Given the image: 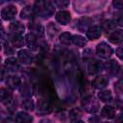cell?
<instances>
[{
	"label": "cell",
	"mask_w": 123,
	"mask_h": 123,
	"mask_svg": "<svg viewBox=\"0 0 123 123\" xmlns=\"http://www.w3.org/2000/svg\"><path fill=\"white\" fill-rule=\"evenodd\" d=\"M33 9L35 14L42 18H48L52 16L55 12V8L49 0H36Z\"/></svg>",
	"instance_id": "cell-1"
},
{
	"label": "cell",
	"mask_w": 123,
	"mask_h": 123,
	"mask_svg": "<svg viewBox=\"0 0 123 123\" xmlns=\"http://www.w3.org/2000/svg\"><path fill=\"white\" fill-rule=\"evenodd\" d=\"M82 105L85 110L89 113H95L99 110V103L93 96H87L84 98Z\"/></svg>",
	"instance_id": "cell-2"
},
{
	"label": "cell",
	"mask_w": 123,
	"mask_h": 123,
	"mask_svg": "<svg viewBox=\"0 0 123 123\" xmlns=\"http://www.w3.org/2000/svg\"><path fill=\"white\" fill-rule=\"evenodd\" d=\"M96 53L101 58L108 59V58H110L112 55L113 50H112V48L108 43L103 41V42H100L99 44H97V46H96Z\"/></svg>",
	"instance_id": "cell-3"
},
{
	"label": "cell",
	"mask_w": 123,
	"mask_h": 123,
	"mask_svg": "<svg viewBox=\"0 0 123 123\" xmlns=\"http://www.w3.org/2000/svg\"><path fill=\"white\" fill-rule=\"evenodd\" d=\"M52 111L51 100L43 97L37 101V112L40 114H47Z\"/></svg>",
	"instance_id": "cell-4"
},
{
	"label": "cell",
	"mask_w": 123,
	"mask_h": 123,
	"mask_svg": "<svg viewBox=\"0 0 123 123\" xmlns=\"http://www.w3.org/2000/svg\"><path fill=\"white\" fill-rule=\"evenodd\" d=\"M17 59H18V61L22 64H25V65H29L33 62V56H32V54L28 50H26V49H22V50L18 51V53H17Z\"/></svg>",
	"instance_id": "cell-5"
},
{
	"label": "cell",
	"mask_w": 123,
	"mask_h": 123,
	"mask_svg": "<svg viewBox=\"0 0 123 123\" xmlns=\"http://www.w3.org/2000/svg\"><path fill=\"white\" fill-rule=\"evenodd\" d=\"M17 10L14 6H7L1 11V16L4 20H12L16 15Z\"/></svg>",
	"instance_id": "cell-6"
},
{
	"label": "cell",
	"mask_w": 123,
	"mask_h": 123,
	"mask_svg": "<svg viewBox=\"0 0 123 123\" xmlns=\"http://www.w3.org/2000/svg\"><path fill=\"white\" fill-rule=\"evenodd\" d=\"M108 38H109V40L111 42L115 43V44H118V43L123 42V30L117 29V30L112 31L109 35V37Z\"/></svg>",
	"instance_id": "cell-7"
},
{
	"label": "cell",
	"mask_w": 123,
	"mask_h": 123,
	"mask_svg": "<svg viewBox=\"0 0 123 123\" xmlns=\"http://www.w3.org/2000/svg\"><path fill=\"white\" fill-rule=\"evenodd\" d=\"M71 19L69 12L66 11H60L56 13V20L61 23L62 25H67Z\"/></svg>",
	"instance_id": "cell-8"
},
{
	"label": "cell",
	"mask_w": 123,
	"mask_h": 123,
	"mask_svg": "<svg viewBox=\"0 0 123 123\" xmlns=\"http://www.w3.org/2000/svg\"><path fill=\"white\" fill-rule=\"evenodd\" d=\"M109 84V80L106 76L101 75V76H97L93 82H92V86L96 88V89H103L105 88Z\"/></svg>",
	"instance_id": "cell-9"
},
{
	"label": "cell",
	"mask_w": 123,
	"mask_h": 123,
	"mask_svg": "<svg viewBox=\"0 0 123 123\" xmlns=\"http://www.w3.org/2000/svg\"><path fill=\"white\" fill-rule=\"evenodd\" d=\"M86 33V37L88 39L95 40V39L100 37V36H101V29L98 26H90Z\"/></svg>",
	"instance_id": "cell-10"
},
{
	"label": "cell",
	"mask_w": 123,
	"mask_h": 123,
	"mask_svg": "<svg viewBox=\"0 0 123 123\" xmlns=\"http://www.w3.org/2000/svg\"><path fill=\"white\" fill-rule=\"evenodd\" d=\"M103 69V64L96 60L90 61L87 64V71L89 74H97Z\"/></svg>",
	"instance_id": "cell-11"
},
{
	"label": "cell",
	"mask_w": 123,
	"mask_h": 123,
	"mask_svg": "<svg viewBox=\"0 0 123 123\" xmlns=\"http://www.w3.org/2000/svg\"><path fill=\"white\" fill-rule=\"evenodd\" d=\"M10 37V41L12 42V44L14 47H21L23 46V44L25 43V39L22 37L21 35H17V34H12L11 33L9 35Z\"/></svg>",
	"instance_id": "cell-12"
},
{
	"label": "cell",
	"mask_w": 123,
	"mask_h": 123,
	"mask_svg": "<svg viewBox=\"0 0 123 123\" xmlns=\"http://www.w3.org/2000/svg\"><path fill=\"white\" fill-rule=\"evenodd\" d=\"M105 67H106V69H107V71L110 73V74H111V75H115V74H117L118 72H119V64L114 61V60H111V61H109V62H106V64H105Z\"/></svg>",
	"instance_id": "cell-13"
},
{
	"label": "cell",
	"mask_w": 123,
	"mask_h": 123,
	"mask_svg": "<svg viewBox=\"0 0 123 123\" xmlns=\"http://www.w3.org/2000/svg\"><path fill=\"white\" fill-rule=\"evenodd\" d=\"M10 31L12 34H17V35H22L24 33L25 27L22 23L18 22V21H13L10 24Z\"/></svg>",
	"instance_id": "cell-14"
},
{
	"label": "cell",
	"mask_w": 123,
	"mask_h": 123,
	"mask_svg": "<svg viewBox=\"0 0 123 123\" xmlns=\"http://www.w3.org/2000/svg\"><path fill=\"white\" fill-rule=\"evenodd\" d=\"M0 99H1V102L4 105H8L9 103L12 102V92L7 88L2 87L1 90H0Z\"/></svg>",
	"instance_id": "cell-15"
},
{
	"label": "cell",
	"mask_w": 123,
	"mask_h": 123,
	"mask_svg": "<svg viewBox=\"0 0 123 123\" xmlns=\"http://www.w3.org/2000/svg\"><path fill=\"white\" fill-rule=\"evenodd\" d=\"M7 85L10 88L15 89V88H18L22 84H21V80L18 76H10L7 79Z\"/></svg>",
	"instance_id": "cell-16"
},
{
	"label": "cell",
	"mask_w": 123,
	"mask_h": 123,
	"mask_svg": "<svg viewBox=\"0 0 123 123\" xmlns=\"http://www.w3.org/2000/svg\"><path fill=\"white\" fill-rule=\"evenodd\" d=\"M101 115L104 118L111 119L115 116V110L111 106H105L101 111Z\"/></svg>",
	"instance_id": "cell-17"
},
{
	"label": "cell",
	"mask_w": 123,
	"mask_h": 123,
	"mask_svg": "<svg viewBox=\"0 0 123 123\" xmlns=\"http://www.w3.org/2000/svg\"><path fill=\"white\" fill-rule=\"evenodd\" d=\"M29 29L33 35H35L37 37H41L44 35V28L41 25L38 24H30Z\"/></svg>",
	"instance_id": "cell-18"
},
{
	"label": "cell",
	"mask_w": 123,
	"mask_h": 123,
	"mask_svg": "<svg viewBox=\"0 0 123 123\" xmlns=\"http://www.w3.org/2000/svg\"><path fill=\"white\" fill-rule=\"evenodd\" d=\"M14 120L16 122H21V123H26V122H31L33 121V117L31 115H29L27 112L25 111H18L15 114Z\"/></svg>",
	"instance_id": "cell-19"
},
{
	"label": "cell",
	"mask_w": 123,
	"mask_h": 123,
	"mask_svg": "<svg viewBox=\"0 0 123 123\" xmlns=\"http://www.w3.org/2000/svg\"><path fill=\"white\" fill-rule=\"evenodd\" d=\"M5 65L7 67V69L9 71H16L18 68H19V64H18V62L14 59V58H9L6 60L5 62Z\"/></svg>",
	"instance_id": "cell-20"
},
{
	"label": "cell",
	"mask_w": 123,
	"mask_h": 123,
	"mask_svg": "<svg viewBox=\"0 0 123 123\" xmlns=\"http://www.w3.org/2000/svg\"><path fill=\"white\" fill-rule=\"evenodd\" d=\"M89 23H90V20H89L88 18L83 17V18H81V19L78 21L77 27H78V29H79L81 32H85V31L86 32L87 29L89 28Z\"/></svg>",
	"instance_id": "cell-21"
},
{
	"label": "cell",
	"mask_w": 123,
	"mask_h": 123,
	"mask_svg": "<svg viewBox=\"0 0 123 123\" xmlns=\"http://www.w3.org/2000/svg\"><path fill=\"white\" fill-rule=\"evenodd\" d=\"M72 43L78 47H84L86 44V41L85 37H83L80 35H74L72 36Z\"/></svg>",
	"instance_id": "cell-22"
},
{
	"label": "cell",
	"mask_w": 123,
	"mask_h": 123,
	"mask_svg": "<svg viewBox=\"0 0 123 123\" xmlns=\"http://www.w3.org/2000/svg\"><path fill=\"white\" fill-rule=\"evenodd\" d=\"M34 13V9H31V7H25L20 12V17L23 19H31Z\"/></svg>",
	"instance_id": "cell-23"
},
{
	"label": "cell",
	"mask_w": 123,
	"mask_h": 123,
	"mask_svg": "<svg viewBox=\"0 0 123 123\" xmlns=\"http://www.w3.org/2000/svg\"><path fill=\"white\" fill-rule=\"evenodd\" d=\"M98 97L102 102H111L112 99V95L110 90H101L98 93Z\"/></svg>",
	"instance_id": "cell-24"
},
{
	"label": "cell",
	"mask_w": 123,
	"mask_h": 123,
	"mask_svg": "<svg viewBox=\"0 0 123 123\" xmlns=\"http://www.w3.org/2000/svg\"><path fill=\"white\" fill-rule=\"evenodd\" d=\"M60 41L65 45H69L72 43V35L68 32H64L60 36Z\"/></svg>",
	"instance_id": "cell-25"
},
{
	"label": "cell",
	"mask_w": 123,
	"mask_h": 123,
	"mask_svg": "<svg viewBox=\"0 0 123 123\" xmlns=\"http://www.w3.org/2000/svg\"><path fill=\"white\" fill-rule=\"evenodd\" d=\"M37 37L35 35H33L32 33H30V34L26 35V37H25V42L27 43L28 46L35 47L37 45Z\"/></svg>",
	"instance_id": "cell-26"
},
{
	"label": "cell",
	"mask_w": 123,
	"mask_h": 123,
	"mask_svg": "<svg viewBox=\"0 0 123 123\" xmlns=\"http://www.w3.org/2000/svg\"><path fill=\"white\" fill-rule=\"evenodd\" d=\"M82 116V111L75 108V109H72L70 111H69V118L72 120V121H79V118Z\"/></svg>",
	"instance_id": "cell-27"
},
{
	"label": "cell",
	"mask_w": 123,
	"mask_h": 123,
	"mask_svg": "<svg viewBox=\"0 0 123 123\" xmlns=\"http://www.w3.org/2000/svg\"><path fill=\"white\" fill-rule=\"evenodd\" d=\"M21 86H22V88H21V94H22V96H24L26 98L30 97L32 95V88L30 86V85L29 84H22Z\"/></svg>",
	"instance_id": "cell-28"
},
{
	"label": "cell",
	"mask_w": 123,
	"mask_h": 123,
	"mask_svg": "<svg viewBox=\"0 0 123 123\" xmlns=\"http://www.w3.org/2000/svg\"><path fill=\"white\" fill-rule=\"evenodd\" d=\"M23 106L25 107V109H27L29 111H33L34 110V103H33L32 99H30L29 97L23 101Z\"/></svg>",
	"instance_id": "cell-29"
},
{
	"label": "cell",
	"mask_w": 123,
	"mask_h": 123,
	"mask_svg": "<svg viewBox=\"0 0 123 123\" xmlns=\"http://www.w3.org/2000/svg\"><path fill=\"white\" fill-rule=\"evenodd\" d=\"M54 1L59 8H66L70 2V0H54Z\"/></svg>",
	"instance_id": "cell-30"
},
{
	"label": "cell",
	"mask_w": 123,
	"mask_h": 123,
	"mask_svg": "<svg viewBox=\"0 0 123 123\" xmlns=\"http://www.w3.org/2000/svg\"><path fill=\"white\" fill-rule=\"evenodd\" d=\"M113 24L118 26H123V14H117L115 15L113 19Z\"/></svg>",
	"instance_id": "cell-31"
},
{
	"label": "cell",
	"mask_w": 123,
	"mask_h": 123,
	"mask_svg": "<svg viewBox=\"0 0 123 123\" xmlns=\"http://www.w3.org/2000/svg\"><path fill=\"white\" fill-rule=\"evenodd\" d=\"M114 89L118 92L123 93V79L119 80L115 85H114Z\"/></svg>",
	"instance_id": "cell-32"
},
{
	"label": "cell",
	"mask_w": 123,
	"mask_h": 123,
	"mask_svg": "<svg viewBox=\"0 0 123 123\" xmlns=\"http://www.w3.org/2000/svg\"><path fill=\"white\" fill-rule=\"evenodd\" d=\"M112 6L117 10H123V0H112Z\"/></svg>",
	"instance_id": "cell-33"
},
{
	"label": "cell",
	"mask_w": 123,
	"mask_h": 123,
	"mask_svg": "<svg viewBox=\"0 0 123 123\" xmlns=\"http://www.w3.org/2000/svg\"><path fill=\"white\" fill-rule=\"evenodd\" d=\"M115 53H116V56H117L120 60H123V45L120 46V47H118Z\"/></svg>",
	"instance_id": "cell-34"
},
{
	"label": "cell",
	"mask_w": 123,
	"mask_h": 123,
	"mask_svg": "<svg viewBox=\"0 0 123 123\" xmlns=\"http://www.w3.org/2000/svg\"><path fill=\"white\" fill-rule=\"evenodd\" d=\"M8 1H15L16 2V1H19V0H8Z\"/></svg>",
	"instance_id": "cell-35"
}]
</instances>
